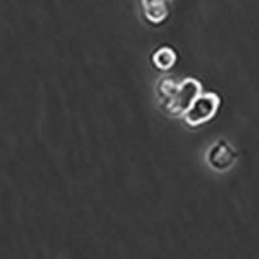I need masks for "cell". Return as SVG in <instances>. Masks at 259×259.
I'll return each mask as SVG.
<instances>
[{
    "instance_id": "1",
    "label": "cell",
    "mask_w": 259,
    "mask_h": 259,
    "mask_svg": "<svg viewBox=\"0 0 259 259\" xmlns=\"http://www.w3.org/2000/svg\"><path fill=\"white\" fill-rule=\"evenodd\" d=\"M221 106V97L214 92L201 94L191 108L183 114V121L189 127H200L206 124L217 115Z\"/></svg>"
},
{
    "instance_id": "2",
    "label": "cell",
    "mask_w": 259,
    "mask_h": 259,
    "mask_svg": "<svg viewBox=\"0 0 259 259\" xmlns=\"http://www.w3.org/2000/svg\"><path fill=\"white\" fill-rule=\"evenodd\" d=\"M201 94H202V84L200 80L194 78H186L179 82L177 95L165 112L174 117H183V114L191 108L192 104Z\"/></svg>"
},
{
    "instance_id": "3",
    "label": "cell",
    "mask_w": 259,
    "mask_h": 259,
    "mask_svg": "<svg viewBox=\"0 0 259 259\" xmlns=\"http://www.w3.org/2000/svg\"><path fill=\"white\" fill-rule=\"evenodd\" d=\"M206 163L211 170L217 172H227L230 171L237 161L236 148L226 139H218L212 143L206 152Z\"/></svg>"
},
{
    "instance_id": "4",
    "label": "cell",
    "mask_w": 259,
    "mask_h": 259,
    "mask_svg": "<svg viewBox=\"0 0 259 259\" xmlns=\"http://www.w3.org/2000/svg\"><path fill=\"white\" fill-rule=\"evenodd\" d=\"M178 87H179V82H177L174 78H170V77L161 78V79L158 80V83H157L156 85L157 103H158L159 108H161L163 112L167 109V106L170 105V103L172 101L175 95H177Z\"/></svg>"
},
{
    "instance_id": "5",
    "label": "cell",
    "mask_w": 259,
    "mask_h": 259,
    "mask_svg": "<svg viewBox=\"0 0 259 259\" xmlns=\"http://www.w3.org/2000/svg\"><path fill=\"white\" fill-rule=\"evenodd\" d=\"M143 12L148 22L153 25L162 24L168 16L166 0H142Z\"/></svg>"
},
{
    "instance_id": "6",
    "label": "cell",
    "mask_w": 259,
    "mask_h": 259,
    "mask_svg": "<svg viewBox=\"0 0 259 259\" xmlns=\"http://www.w3.org/2000/svg\"><path fill=\"white\" fill-rule=\"evenodd\" d=\"M177 52L171 47H159L158 50L154 51V53L152 55V65L154 66V69H157L158 71H168L174 68L175 64H177Z\"/></svg>"
}]
</instances>
